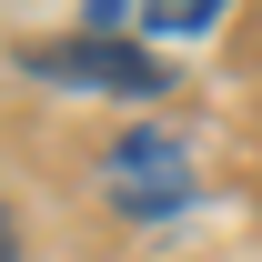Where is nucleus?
<instances>
[{
    "instance_id": "nucleus-1",
    "label": "nucleus",
    "mask_w": 262,
    "mask_h": 262,
    "mask_svg": "<svg viewBox=\"0 0 262 262\" xmlns=\"http://www.w3.org/2000/svg\"><path fill=\"white\" fill-rule=\"evenodd\" d=\"M20 71L31 81H71V91H121V101H162L171 91V61L162 51H141V40H20Z\"/></svg>"
},
{
    "instance_id": "nucleus-2",
    "label": "nucleus",
    "mask_w": 262,
    "mask_h": 262,
    "mask_svg": "<svg viewBox=\"0 0 262 262\" xmlns=\"http://www.w3.org/2000/svg\"><path fill=\"white\" fill-rule=\"evenodd\" d=\"M111 202H121L131 222H171V212H192V162H182V141L171 131H121V151H111Z\"/></svg>"
},
{
    "instance_id": "nucleus-3",
    "label": "nucleus",
    "mask_w": 262,
    "mask_h": 262,
    "mask_svg": "<svg viewBox=\"0 0 262 262\" xmlns=\"http://www.w3.org/2000/svg\"><path fill=\"white\" fill-rule=\"evenodd\" d=\"M232 0H141V31H162V40H182V31H212Z\"/></svg>"
},
{
    "instance_id": "nucleus-4",
    "label": "nucleus",
    "mask_w": 262,
    "mask_h": 262,
    "mask_svg": "<svg viewBox=\"0 0 262 262\" xmlns=\"http://www.w3.org/2000/svg\"><path fill=\"white\" fill-rule=\"evenodd\" d=\"M0 262H20V222H10V202H0Z\"/></svg>"
}]
</instances>
